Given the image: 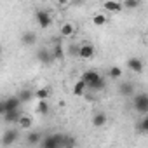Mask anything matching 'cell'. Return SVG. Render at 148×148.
Masks as SVG:
<instances>
[{
  "instance_id": "6da1fadb",
  "label": "cell",
  "mask_w": 148,
  "mask_h": 148,
  "mask_svg": "<svg viewBox=\"0 0 148 148\" xmlns=\"http://www.w3.org/2000/svg\"><path fill=\"white\" fill-rule=\"evenodd\" d=\"M80 80L86 84V87H89L91 91H96V92H98V91H103L105 86H106L105 79L99 75L96 70H87V71H84Z\"/></svg>"
},
{
  "instance_id": "7a4b0ae2",
  "label": "cell",
  "mask_w": 148,
  "mask_h": 148,
  "mask_svg": "<svg viewBox=\"0 0 148 148\" xmlns=\"http://www.w3.org/2000/svg\"><path fill=\"white\" fill-rule=\"evenodd\" d=\"M63 143V134L61 132H54V134H47L42 138L40 141V148H61Z\"/></svg>"
},
{
  "instance_id": "3957f363",
  "label": "cell",
  "mask_w": 148,
  "mask_h": 148,
  "mask_svg": "<svg viewBox=\"0 0 148 148\" xmlns=\"http://www.w3.org/2000/svg\"><path fill=\"white\" fill-rule=\"evenodd\" d=\"M134 110L139 112L141 115H146L148 112V94L146 92H139V94H134Z\"/></svg>"
},
{
  "instance_id": "277c9868",
  "label": "cell",
  "mask_w": 148,
  "mask_h": 148,
  "mask_svg": "<svg viewBox=\"0 0 148 148\" xmlns=\"http://www.w3.org/2000/svg\"><path fill=\"white\" fill-rule=\"evenodd\" d=\"M18 138H19V134H18L16 129H7V131H4L2 138H0V145H2L4 148H9V146H12L18 141Z\"/></svg>"
},
{
  "instance_id": "5b68a950",
  "label": "cell",
  "mask_w": 148,
  "mask_h": 148,
  "mask_svg": "<svg viewBox=\"0 0 148 148\" xmlns=\"http://www.w3.org/2000/svg\"><path fill=\"white\" fill-rule=\"evenodd\" d=\"M35 19L38 21V26L44 28V30L52 25V16H51V12H47V11H44V9H38V11L35 12Z\"/></svg>"
},
{
  "instance_id": "8992f818",
  "label": "cell",
  "mask_w": 148,
  "mask_h": 148,
  "mask_svg": "<svg viewBox=\"0 0 148 148\" xmlns=\"http://www.w3.org/2000/svg\"><path fill=\"white\" fill-rule=\"evenodd\" d=\"M80 59H92L94 56H96V47L92 45V44H80V47H79V54H77Z\"/></svg>"
},
{
  "instance_id": "52a82bcc",
  "label": "cell",
  "mask_w": 148,
  "mask_h": 148,
  "mask_svg": "<svg viewBox=\"0 0 148 148\" xmlns=\"http://www.w3.org/2000/svg\"><path fill=\"white\" fill-rule=\"evenodd\" d=\"M75 33H77V26H75V23H71V21H64L61 25V28H59V35L63 38H71Z\"/></svg>"
},
{
  "instance_id": "ba28073f",
  "label": "cell",
  "mask_w": 148,
  "mask_h": 148,
  "mask_svg": "<svg viewBox=\"0 0 148 148\" xmlns=\"http://www.w3.org/2000/svg\"><path fill=\"white\" fill-rule=\"evenodd\" d=\"M127 68H129L131 71H134V73H141L143 68H145V64H143V61H141L138 56H132V58L127 59Z\"/></svg>"
},
{
  "instance_id": "9c48e42d",
  "label": "cell",
  "mask_w": 148,
  "mask_h": 148,
  "mask_svg": "<svg viewBox=\"0 0 148 148\" xmlns=\"http://www.w3.org/2000/svg\"><path fill=\"white\" fill-rule=\"evenodd\" d=\"M4 105H5V112H16V110H19L21 101L18 96H9L4 99Z\"/></svg>"
},
{
  "instance_id": "30bf717a",
  "label": "cell",
  "mask_w": 148,
  "mask_h": 148,
  "mask_svg": "<svg viewBox=\"0 0 148 148\" xmlns=\"http://www.w3.org/2000/svg\"><path fill=\"white\" fill-rule=\"evenodd\" d=\"M42 138H44V134H42L40 131H32L25 139H26V145H30V146H37V145H40Z\"/></svg>"
},
{
  "instance_id": "8fae6325",
  "label": "cell",
  "mask_w": 148,
  "mask_h": 148,
  "mask_svg": "<svg viewBox=\"0 0 148 148\" xmlns=\"http://www.w3.org/2000/svg\"><path fill=\"white\" fill-rule=\"evenodd\" d=\"M37 59H38L42 64H49V63L52 61L51 51H49L47 47H42V49H38V51H37Z\"/></svg>"
},
{
  "instance_id": "7c38bea8",
  "label": "cell",
  "mask_w": 148,
  "mask_h": 148,
  "mask_svg": "<svg viewBox=\"0 0 148 148\" xmlns=\"http://www.w3.org/2000/svg\"><path fill=\"white\" fill-rule=\"evenodd\" d=\"M18 125H19V129H25V131L32 129V125H33V117L28 115V113H21V117H19V120H18Z\"/></svg>"
},
{
  "instance_id": "4fadbf2b",
  "label": "cell",
  "mask_w": 148,
  "mask_h": 148,
  "mask_svg": "<svg viewBox=\"0 0 148 148\" xmlns=\"http://www.w3.org/2000/svg\"><path fill=\"white\" fill-rule=\"evenodd\" d=\"M35 42H37V33H35V32L28 30V32H25V33L21 35V44H23V45L30 47V45H33Z\"/></svg>"
},
{
  "instance_id": "5bb4252c",
  "label": "cell",
  "mask_w": 148,
  "mask_h": 148,
  "mask_svg": "<svg viewBox=\"0 0 148 148\" xmlns=\"http://www.w3.org/2000/svg\"><path fill=\"white\" fill-rule=\"evenodd\" d=\"M49 51H51L52 59H63L64 58V49H63V45H61L59 40H56L54 45H52V49H49Z\"/></svg>"
},
{
  "instance_id": "9a60e30c",
  "label": "cell",
  "mask_w": 148,
  "mask_h": 148,
  "mask_svg": "<svg viewBox=\"0 0 148 148\" xmlns=\"http://www.w3.org/2000/svg\"><path fill=\"white\" fill-rule=\"evenodd\" d=\"M106 120H108V117H106V113H103V112H96L94 115H92V125L94 127H103V125H106Z\"/></svg>"
},
{
  "instance_id": "2e32d148",
  "label": "cell",
  "mask_w": 148,
  "mask_h": 148,
  "mask_svg": "<svg viewBox=\"0 0 148 148\" xmlns=\"http://www.w3.org/2000/svg\"><path fill=\"white\" fill-rule=\"evenodd\" d=\"M119 92L124 98H131V96H134V87H132L131 82H124V84L119 86Z\"/></svg>"
},
{
  "instance_id": "e0dca14e",
  "label": "cell",
  "mask_w": 148,
  "mask_h": 148,
  "mask_svg": "<svg viewBox=\"0 0 148 148\" xmlns=\"http://www.w3.org/2000/svg\"><path fill=\"white\" fill-rule=\"evenodd\" d=\"M19 117H21V112L19 110H16V112H5L4 113V122L5 124H18Z\"/></svg>"
},
{
  "instance_id": "ac0fdd59",
  "label": "cell",
  "mask_w": 148,
  "mask_h": 148,
  "mask_svg": "<svg viewBox=\"0 0 148 148\" xmlns=\"http://www.w3.org/2000/svg\"><path fill=\"white\" fill-rule=\"evenodd\" d=\"M106 23H108V16H106V14H103V12H96V14L92 16V25H94V26L101 28V26H105Z\"/></svg>"
},
{
  "instance_id": "d6986e66",
  "label": "cell",
  "mask_w": 148,
  "mask_h": 148,
  "mask_svg": "<svg viewBox=\"0 0 148 148\" xmlns=\"http://www.w3.org/2000/svg\"><path fill=\"white\" fill-rule=\"evenodd\" d=\"M49 94H51V87H40V89H37V91H33V98H37L38 101H45L47 98H49Z\"/></svg>"
},
{
  "instance_id": "ffe728a7",
  "label": "cell",
  "mask_w": 148,
  "mask_h": 148,
  "mask_svg": "<svg viewBox=\"0 0 148 148\" xmlns=\"http://www.w3.org/2000/svg\"><path fill=\"white\" fill-rule=\"evenodd\" d=\"M103 9H105L106 12H120V11H122V5H120L119 2L108 0V2H105V4H103Z\"/></svg>"
},
{
  "instance_id": "44dd1931",
  "label": "cell",
  "mask_w": 148,
  "mask_h": 148,
  "mask_svg": "<svg viewBox=\"0 0 148 148\" xmlns=\"http://www.w3.org/2000/svg\"><path fill=\"white\" fill-rule=\"evenodd\" d=\"M77 145V139L70 136V134H63V143H61V148H75Z\"/></svg>"
},
{
  "instance_id": "7402d4cb",
  "label": "cell",
  "mask_w": 148,
  "mask_h": 148,
  "mask_svg": "<svg viewBox=\"0 0 148 148\" xmlns=\"http://www.w3.org/2000/svg\"><path fill=\"white\" fill-rule=\"evenodd\" d=\"M122 75H124V70H122L120 66H112V68L108 70V77H110L112 80H119Z\"/></svg>"
},
{
  "instance_id": "603a6c76",
  "label": "cell",
  "mask_w": 148,
  "mask_h": 148,
  "mask_svg": "<svg viewBox=\"0 0 148 148\" xmlns=\"http://www.w3.org/2000/svg\"><path fill=\"white\" fill-rule=\"evenodd\" d=\"M136 131H138V132H141V134H146V132H148V117H146V115H143V119L138 122Z\"/></svg>"
},
{
  "instance_id": "cb8c5ba5",
  "label": "cell",
  "mask_w": 148,
  "mask_h": 148,
  "mask_svg": "<svg viewBox=\"0 0 148 148\" xmlns=\"http://www.w3.org/2000/svg\"><path fill=\"white\" fill-rule=\"evenodd\" d=\"M86 89H87V87H86V84H84L82 80H77V82H75V86H73V94L80 98V96H84Z\"/></svg>"
},
{
  "instance_id": "d4e9b609",
  "label": "cell",
  "mask_w": 148,
  "mask_h": 148,
  "mask_svg": "<svg viewBox=\"0 0 148 148\" xmlns=\"http://www.w3.org/2000/svg\"><path fill=\"white\" fill-rule=\"evenodd\" d=\"M18 98H19V101H21V103H28V101L33 98V91H32V89H23V91L19 92V96H18Z\"/></svg>"
},
{
  "instance_id": "484cf974",
  "label": "cell",
  "mask_w": 148,
  "mask_h": 148,
  "mask_svg": "<svg viewBox=\"0 0 148 148\" xmlns=\"http://www.w3.org/2000/svg\"><path fill=\"white\" fill-rule=\"evenodd\" d=\"M35 112H37L38 115H45V113L49 112V105H47V101H38L37 106H35Z\"/></svg>"
},
{
  "instance_id": "4316f807",
  "label": "cell",
  "mask_w": 148,
  "mask_h": 148,
  "mask_svg": "<svg viewBox=\"0 0 148 148\" xmlns=\"http://www.w3.org/2000/svg\"><path fill=\"white\" fill-rule=\"evenodd\" d=\"M120 5H122V9H136L141 5V2L139 0H124Z\"/></svg>"
},
{
  "instance_id": "83f0119b",
  "label": "cell",
  "mask_w": 148,
  "mask_h": 148,
  "mask_svg": "<svg viewBox=\"0 0 148 148\" xmlns=\"http://www.w3.org/2000/svg\"><path fill=\"white\" fill-rule=\"evenodd\" d=\"M79 47H80L79 42H70V45H68V49H66L68 56H77V54H79Z\"/></svg>"
},
{
  "instance_id": "f1b7e54d",
  "label": "cell",
  "mask_w": 148,
  "mask_h": 148,
  "mask_svg": "<svg viewBox=\"0 0 148 148\" xmlns=\"http://www.w3.org/2000/svg\"><path fill=\"white\" fill-rule=\"evenodd\" d=\"M5 113V105H4V99H0V117H4Z\"/></svg>"
}]
</instances>
